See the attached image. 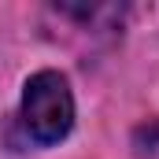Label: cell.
Segmentation results:
<instances>
[{
	"mask_svg": "<svg viewBox=\"0 0 159 159\" xmlns=\"http://www.w3.org/2000/svg\"><path fill=\"white\" fill-rule=\"evenodd\" d=\"M19 126L30 144L52 148L74 129V93L59 70H37L22 85Z\"/></svg>",
	"mask_w": 159,
	"mask_h": 159,
	"instance_id": "obj_1",
	"label": "cell"
}]
</instances>
